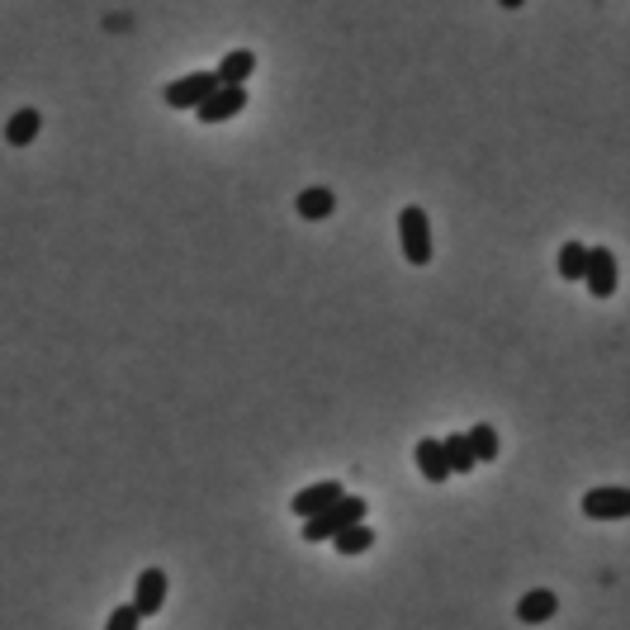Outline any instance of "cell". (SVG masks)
<instances>
[{
  "mask_svg": "<svg viewBox=\"0 0 630 630\" xmlns=\"http://www.w3.org/2000/svg\"><path fill=\"white\" fill-rule=\"evenodd\" d=\"M365 522V498H356V493H342L337 503H327L318 517H308L299 531H304L308 545H323V540H332L337 531H346V526Z\"/></svg>",
  "mask_w": 630,
  "mask_h": 630,
  "instance_id": "obj_1",
  "label": "cell"
},
{
  "mask_svg": "<svg viewBox=\"0 0 630 630\" xmlns=\"http://www.w3.org/2000/svg\"><path fill=\"white\" fill-rule=\"evenodd\" d=\"M398 247H403L408 266H432V218H427V209L408 204L398 214Z\"/></svg>",
  "mask_w": 630,
  "mask_h": 630,
  "instance_id": "obj_2",
  "label": "cell"
},
{
  "mask_svg": "<svg viewBox=\"0 0 630 630\" xmlns=\"http://www.w3.org/2000/svg\"><path fill=\"white\" fill-rule=\"evenodd\" d=\"M583 285L593 299H612L621 285V266H616L612 247H588V266H583Z\"/></svg>",
  "mask_w": 630,
  "mask_h": 630,
  "instance_id": "obj_3",
  "label": "cell"
},
{
  "mask_svg": "<svg viewBox=\"0 0 630 630\" xmlns=\"http://www.w3.org/2000/svg\"><path fill=\"white\" fill-rule=\"evenodd\" d=\"M214 90H218L214 72H190V76H180V81H171V86L162 90V100L171 109H199Z\"/></svg>",
  "mask_w": 630,
  "mask_h": 630,
  "instance_id": "obj_4",
  "label": "cell"
},
{
  "mask_svg": "<svg viewBox=\"0 0 630 630\" xmlns=\"http://www.w3.org/2000/svg\"><path fill=\"white\" fill-rule=\"evenodd\" d=\"M166 588H171V578H166V569H143L138 574V583H133V612H138V621H147V616H157L166 607Z\"/></svg>",
  "mask_w": 630,
  "mask_h": 630,
  "instance_id": "obj_5",
  "label": "cell"
},
{
  "mask_svg": "<svg viewBox=\"0 0 630 630\" xmlns=\"http://www.w3.org/2000/svg\"><path fill=\"white\" fill-rule=\"evenodd\" d=\"M247 109V86H218L204 105L195 109L199 124H228V119H237Z\"/></svg>",
  "mask_w": 630,
  "mask_h": 630,
  "instance_id": "obj_6",
  "label": "cell"
},
{
  "mask_svg": "<svg viewBox=\"0 0 630 630\" xmlns=\"http://www.w3.org/2000/svg\"><path fill=\"white\" fill-rule=\"evenodd\" d=\"M583 517H593V522L630 517V488H593V493H583Z\"/></svg>",
  "mask_w": 630,
  "mask_h": 630,
  "instance_id": "obj_7",
  "label": "cell"
},
{
  "mask_svg": "<svg viewBox=\"0 0 630 630\" xmlns=\"http://www.w3.org/2000/svg\"><path fill=\"white\" fill-rule=\"evenodd\" d=\"M342 498V484L337 479H323V484H308L304 493H294V503H289V512L299 517V522H308V517H318L327 503H337Z\"/></svg>",
  "mask_w": 630,
  "mask_h": 630,
  "instance_id": "obj_8",
  "label": "cell"
},
{
  "mask_svg": "<svg viewBox=\"0 0 630 630\" xmlns=\"http://www.w3.org/2000/svg\"><path fill=\"white\" fill-rule=\"evenodd\" d=\"M413 460H417V469H422V479H427V484H446V479H450L446 450H441V441H436V436H422V441H417Z\"/></svg>",
  "mask_w": 630,
  "mask_h": 630,
  "instance_id": "obj_9",
  "label": "cell"
},
{
  "mask_svg": "<svg viewBox=\"0 0 630 630\" xmlns=\"http://www.w3.org/2000/svg\"><path fill=\"white\" fill-rule=\"evenodd\" d=\"M252 72H256V53H252V48H233V53L214 67V81H218V86H247Z\"/></svg>",
  "mask_w": 630,
  "mask_h": 630,
  "instance_id": "obj_10",
  "label": "cell"
},
{
  "mask_svg": "<svg viewBox=\"0 0 630 630\" xmlns=\"http://www.w3.org/2000/svg\"><path fill=\"white\" fill-rule=\"evenodd\" d=\"M332 209H337V195H332L327 185H308V190H299V199H294V214L304 218V223H323V218H332Z\"/></svg>",
  "mask_w": 630,
  "mask_h": 630,
  "instance_id": "obj_11",
  "label": "cell"
},
{
  "mask_svg": "<svg viewBox=\"0 0 630 630\" xmlns=\"http://www.w3.org/2000/svg\"><path fill=\"white\" fill-rule=\"evenodd\" d=\"M43 133V109L24 105L10 114V124H5V147H29Z\"/></svg>",
  "mask_w": 630,
  "mask_h": 630,
  "instance_id": "obj_12",
  "label": "cell"
},
{
  "mask_svg": "<svg viewBox=\"0 0 630 630\" xmlns=\"http://www.w3.org/2000/svg\"><path fill=\"white\" fill-rule=\"evenodd\" d=\"M555 612H559V597L550 593V588H531V593L517 602V621H522V626H545Z\"/></svg>",
  "mask_w": 630,
  "mask_h": 630,
  "instance_id": "obj_13",
  "label": "cell"
},
{
  "mask_svg": "<svg viewBox=\"0 0 630 630\" xmlns=\"http://www.w3.org/2000/svg\"><path fill=\"white\" fill-rule=\"evenodd\" d=\"M469 450H474V465H493L498 455H503V441H498V432L488 427V422H479V427H469L465 432Z\"/></svg>",
  "mask_w": 630,
  "mask_h": 630,
  "instance_id": "obj_14",
  "label": "cell"
},
{
  "mask_svg": "<svg viewBox=\"0 0 630 630\" xmlns=\"http://www.w3.org/2000/svg\"><path fill=\"white\" fill-rule=\"evenodd\" d=\"M370 545H375V526H365V522L346 526V531H337V536H332V550H337V555H346V559L365 555Z\"/></svg>",
  "mask_w": 630,
  "mask_h": 630,
  "instance_id": "obj_15",
  "label": "cell"
},
{
  "mask_svg": "<svg viewBox=\"0 0 630 630\" xmlns=\"http://www.w3.org/2000/svg\"><path fill=\"white\" fill-rule=\"evenodd\" d=\"M583 266H588V247H583V242H574V237H569V242L559 247V256H555L559 280H569V285H574V280H583Z\"/></svg>",
  "mask_w": 630,
  "mask_h": 630,
  "instance_id": "obj_16",
  "label": "cell"
},
{
  "mask_svg": "<svg viewBox=\"0 0 630 630\" xmlns=\"http://www.w3.org/2000/svg\"><path fill=\"white\" fill-rule=\"evenodd\" d=\"M441 450H446V465H450V474H474V450H469L465 432H450V436H441Z\"/></svg>",
  "mask_w": 630,
  "mask_h": 630,
  "instance_id": "obj_17",
  "label": "cell"
},
{
  "mask_svg": "<svg viewBox=\"0 0 630 630\" xmlns=\"http://www.w3.org/2000/svg\"><path fill=\"white\" fill-rule=\"evenodd\" d=\"M143 626V621H138V612H133V607H114V612H109V621H105V630H138Z\"/></svg>",
  "mask_w": 630,
  "mask_h": 630,
  "instance_id": "obj_18",
  "label": "cell"
},
{
  "mask_svg": "<svg viewBox=\"0 0 630 630\" xmlns=\"http://www.w3.org/2000/svg\"><path fill=\"white\" fill-rule=\"evenodd\" d=\"M498 5H503V10H517V5H526V0H498Z\"/></svg>",
  "mask_w": 630,
  "mask_h": 630,
  "instance_id": "obj_19",
  "label": "cell"
}]
</instances>
